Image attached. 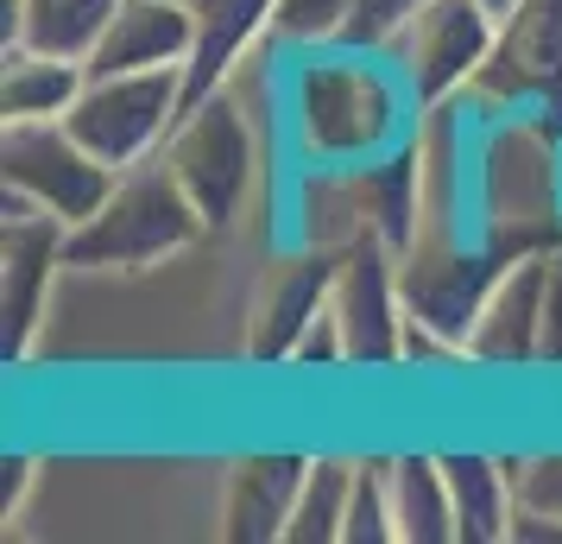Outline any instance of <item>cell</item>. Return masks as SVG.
I'll return each instance as SVG.
<instances>
[{"label":"cell","mask_w":562,"mask_h":544,"mask_svg":"<svg viewBox=\"0 0 562 544\" xmlns=\"http://www.w3.org/2000/svg\"><path fill=\"white\" fill-rule=\"evenodd\" d=\"M348 544H385L398 539L392 525V475L385 463H355V493H348V525H341Z\"/></svg>","instance_id":"cell-24"},{"label":"cell","mask_w":562,"mask_h":544,"mask_svg":"<svg viewBox=\"0 0 562 544\" xmlns=\"http://www.w3.org/2000/svg\"><path fill=\"white\" fill-rule=\"evenodd\" d=\"M335 266H341V254L304 247V254H291L266 279V291L254 304V330H247V355L254 362H266V367L297 362V342L310 336V323L329 311V298H335Z\"/></svg>","instance_id":"cell-13"},{"label":"cell","mask_w":562,"mask_h":544,"mask_svg":"<svg viewBox=\"0 0 562 544\" xmlns=\"http://www.w3.org/2000/svg\"><path fill=\"white\" fill-rule=\"evenodd\" d=\"M32 456H7L0 463V519H7V532H13V519H20V500H26V488H32Z\"/></svg>","instance_id":"cell-27"},{"label":"cell","mask_w":562,"mask_h":544,"mask_svg":"<svg viewBox=\"0 0 562 544\" xmlns=\"http://www.w3.org/2000/svg\"><path fill=\"white\" fill-rule=\"evenodd\" d=\"M506 279V259L481 234H417L398 254V291H405V355H468V336L481 323L493 286Z\"/></svg>","instance_id":"cell-5"},{"label":"cell","mask_w":562,"mask_h":544,"mask_svg":"<svg viewBox=\"0 0 562 544\" xmlns=\"http://www.w3.org/2000/svg\"><path fill=\"white\" fill-rule=\"evenodd\" d=\"M89 82V64L77 57H52L32 45H7L0 57V114L7 121H64L70 102Z\"/></svg>","instance_id":"cell-18"},{"label":"cell","mask_w":562,"mask_h":544,"mask_svg":"<svg viewBox=\"0 0 562 544\" xmlns=\"http://www.w3.org/2000/svg\"><path fill=\"white\" fill-rule=\"evenodd\" d=\"M537 362L562 367V254H557V273H550V304H543V348Z\"/></svg>","instance_id":"cell-28"},{"label":"cell","mask_w":562,"mask_h":544,"mask_svg":"<svg viewBox=\"0 0 562 544\" xmlns=\"http://www.w3.org/2000/svg\"><path fill=\"white\" fill-rule=\"evenodd\" d=\"M196 13L190 0H121L102 45L89 52V77H127V70H171L190 64Z\"/></svg>","instance_id":"cell-15"},{"label":"cell","mask_w":562,"mask_h":544,"mask_svg":"<svg viewBox=\"0 0 562 544\" xmlns=\"http://www.w3.org/2000/svg\"><path fill=\"white\" fill-rule=\"evenodd\" d=\"M550 273H557V254L512 259L506 279L486 298L474 336H468V362H481V367L537 362V348H543V304H550Z\"/></svg>","instance_id":"cell-14"},{"label":"cell","mask_w":562,"mask_h":544,"mask_svg":"<svg viewBox=\"0 0 562 544\" xmlns=\"http://www.w3.org/2000/svg\"><path fill=\"white\" fill-rule=\"evenodd\" d=\"M348 493H355V463L316 456L310 475H304V493H297V507H291L284 544H329V539H341V525H348Z\"/></svg>","instance_id":"cell-22"},{"label":"cell","mask_w":562,"mask_h":544,"mask_svg":"<svg viewBox=\"0 0 562 544\" xmlns=\"http://www.w3.org/2000/svg\"><path fill=\"white\" fill-rule=\"evenodd\" d=\"M481 7H493V13H512V0H481Z\"/></svg>","instance_id":"cell-29"},{"label":"cell","mask_w":562,"mask_h":544,"mask_svg":"<svg viewBox=\"0 0 562 544\" xmlns=\"http://www.w3.org/2000/svg\"><path fill=\"white\" fill-rule=\"evenodd\" d=\"M0 178L26 203L52 209V215H64L77 229L114 197L121 171L102 165L64 121H7V133H0Z\"/></svg>","instance_id":"cell-9"},{"label":"cell","mask_w":562,"mask_h":544,"mask_svg":"<svg viewBox=\"0 0 562 544\" xmlns=\"http://www.w3.org/2000/svg\"><path fill=\"white\" fill-rule=\"evenodd\" d=\"M203 234H209L203 209L190 203V190L178 184L171 158L153 153L146 165L121 171L114 197H108L89 222L70 229L64 254H70L77 273H146L158 259L196 247Z\"/></svg>","instance_id":"cell-4"},{"label":"cell","mask_w":562,"mask_h":544,"mask_svg":"<svg viewBox=\"0 0 562 544\" xmlns=\"http://www.w3.org/2000/svg\"><path fill=\"white\" fill-rule=\"evenodd\" d=\"M348 13H355V0H279V20H272V38L284 45H335L341 26H348Z\"/></svg>","instance_id":"cell-25"},{"label":"cell","mask_w":562,"mask_h":544,"mask_svg":"<svg viewBox=\"0 0 562 544\" xmlns=\"http://www.w3.org/2000/svg\"><path fill=\"white\" fill-rule=\"evenodd\" d=\"M424 222V165H417V133L398 153L360 158V165H310L297 190V241L304 247H355L380 241L392 254H411Z\"/></svg>","instance_id":"cell-3"},{"label":"cell","mask_w":562,"mask_h":544,"mask_svg":"<svg viewBox=\"0 0 562 544\" xmlns=\"http://www.w3.org/2000/svg\"><path fill=\"white\" fill-rule=\"evenodd\" d=\"M449 493H456V532L461 544H506L518 532V493H512V463L493 456H442Z\"/></svg>","instance_id":"cell-19"},{"label":"cell","mask_w":562,"mask_h":544,"mask_svg":"<svg viewBox=\"0 0 562 544\" xmlns=\"http://www.w3.org/2000/svg\"><path fill=\"white\" fill-rule=\"evenodd\" d=\"M392 525L405 544H461L456 532V493L442 475V456H392Z\"/></svg>","instance_id":"cell-20"},{"label":"cell","mask_w":562,"mask_h":544,"mask_svg":"<svg viewBox=\"0 0 562 544\" xmlns=\"http://www.w3.org/2000/svg\"><path fill=\"white\" fill-rule=\"evenodd\" d=\"M512 493H518V532L512 539H531V532L562 539V449L512 463Z\"/></svg>","instance_id":"cell-23"},{"label":"cell","mask_w":562,"mask_h":544,"mask_svg":"<svg viewBox=\"0 0 562 544\" xmlns=\"http://www.w3.org/2000/svg\"><path fill=\"white\" fill-rule=\"evenodd\" d=\"M310 456H247L234 463L222 493V539L228 544H284L291 507L304 493Z\"/></svg>","instance_id":"cell-17"},{"label":"cell","mask_w":562,"mask_h":544,"mask_svg":"<svg viewBox=\"0 0 562 544\" xmlns=\"http://www.w3.org/2000/svg\"><path fill=\"white\" fill-rule=\"evenodd\" d=\"M64 241H70L64 215L7 190V222H0V355H7V367H26L38 348L52 279L57 266H70Z\"/></svg>","instance_id":"cell-8"},{"label":"cell","mask_w":562,"mask_h":544,"mask_svg":"<svg viewBox=\"0 0 562 544\" xmlns=\"http://www.w3.org/2000/svg\"><path fill=\"white\" fill-rule=\"evenodd\" d=\"M474 234L506 266L531 254H562V127L537 114H481Z\"/></svg>","instance_id":"cell-2"},{"label":"cell","mask_w":562,"mask_h":544,"mask_svg":"<svg viewBox=\"0 0 562 544\" xmlns=\"http://www.w3.org/2000/svg\"><path fill=\"white\" fill-rule=\"evenodd\" d=\"M165 158H171L178 184L190 190V203L203 209L209 234H222L254 190V127H247L240 102L228 89L196 102L178 121V133L165 140Z\"/></svg>","instance_id":"cell-10"},{"label":"cell","mask_w":562,"mask_h":544,"mask_svg":"<svg viewBox=\"0 0 562 544\" xmlns=\"http://www.w3.org/2000/svg\"><path fill=\"white\" fill-rule=\"evenodd\" d=\"M178 121H183V64L127 70V77H89L82 96L70 102V114H64V127L114 171L146 165L178 133Z\"/></svg>","instance_id":"cell-6"},{"label":"cell","mask_w":562,"mask_h":544,"mask_svg":"<svg viewBox=\"0 0 562 544\" xmlns=\"http://www.w3.org/2000/svg\"><path fill=\"white\" fill-rule=\"evenodd\" d=\"M348 362L355 367H392L405 362V291H398V254L380 241L341 247L335 266V298H329Z\"/></svg>","instance_id":"cell-12"},{"label":"cell","mask_w":562,"mask_h":544,"mask_svg":"<svg viewBox=\"0 0 562 544\" xmlns=\"http://www.w3.org/2000/svg\"><path fill=\"white\" fill-rule=\"evenodd\" d=\"M493 38H499L493 7H481V0H424L411 13V26L398 32V45H392L411 96H417V114L461 102L474 89V77L486 70Z\"/></svg>","instance_id":"cell-11"},{"label":"cell","mask_w":562,"mask_h":544,"mask_svg":"<svg viewBox=\"0 0 562 544\" xmlns=\"http://www.w3.org/2000/svg\"><path fill=\"white\" fill-rule=\"evenodd\" d=\"M196 13V45L183 64V114L209 102L215 89H228V77L247 64L259 38L279 20V0H190Z\"/></svg>","instance_id":"cell-16"},{"label":"cell","mask_w":562,"mask_h":544,"mask_svg":"<svg viewBox=\"0 0 562 544\" xmlns=\"http://www.w3.org/2000/svg\"><path fill=\"white\" fill-rule=\"evenodd\" d=\"M417 96L405 70L360 45H310L291 64V133L310 165H360L398 153L417 133Z\"/></svg>","instance_id":"cell-1"},{"label":"cell","mask_w":562,"mask_h":544,"mask_svg":"<svg viewBox=\"0 0 562 544\" xmlns=\"http://www.w3.org/2000/svg\"><path fill=\"white\" fill-rule=\"evenodd\" d=\"M114 13H121V0H20V38L13 45L89 64Z\"/></svg>","instance_id":"cell-21"},{"label":"cell","mask_w":562,"mask_h":544,"mask_svg":"<svg viewBox=\"0 0 562 544\" xmlns=\"http://www.w3.org/2000/svg\"><path fill=\"white\" fill-rule=\"evenodd\" d=\"M424 0H355V13H348V26L335 45H360V52H392L398 45V32L411 26V13H417Z\"/></svg>","instance_id":"cell-26"},{"label":"cell","mask_w":562,"mask_h":544,"mask_svg":"<svg viewBox=\"0 0 562 544\" xmlns=\"http://www.w3.org/2000/svg\"><path fill=\"white\" fill-rule=\"evenodd\" d=\"M468 102L481 114H537L562 127V0H512Z\"/></svg>","instance_id":"cell-7"}]
</instances>
